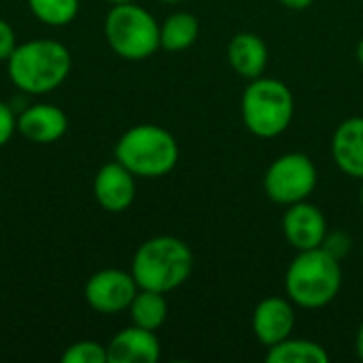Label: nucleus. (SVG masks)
I'll return each mask as SVG.
<instances>
[{
    "label": "nucleus",
    "mask_w": 363,
    "mask_h": 363,
    "mask_svg": "<svg viewBox=\"0 0 363 363\" xmlns=\"http://www.w3.org/2000/svg\"><path fill=\"white\" fill-rule=\"evenodd\" d=\"M72 57L66 45L53 38H34L17 43L6 60L11 83L30 96H45L57 89L70 74Z\"/></svg>",
    "instance_id": "f257e3e1"
},
{
    "label": "nucleus",
    "mask_w": 363,
    "mask_h": 363,
    "mask_svg": "<svg viewBox=\"0 0 363 363\" xmlns=\"http://www.w3.org/2000/svg\"><path fill=\"white\" fill-rule=\"evenodd\" d=\"M130 272L138 289L170 294L191 277L194 253L177 236H153L136 249Z\"/></svg>",
    "instance_id": "f03ea898"
},
{
    "label": "nucleus",
    "mask_w": 363,
    "mask_h": 363,
    "mask_svg": "<svg viewBox=\"0 0 363 363\" xmlns=\"http://www.w3.org/2000/svg\"><path fill=\"white\" fill-rule=\"evenodd\" d=\"M342 287L340 259L323 247L298 251L285 272V294L300 308H323L336 300Z\"/></svg>",
    "instance_id": "7ed1b4c3"
},
{
    "label": "nucleus",
    "mask_w": 363,
    "mask_h": 363,
    "mask_svg": "<svg viewBox=\"0 0 363 363\" xmlns=\"http://www.w3.org/2000/svg\"><path fill=\"white\" fill-rule=\"evenodd\" d=\"M115 160L134 177L160 179L174 170L179 162V143L162 125L138 123L119 136L115 145Z\"/></svg>",
    "instance_id": "20e7f679"
},
{
    "label": "nucleus",
    "mask_w": 363,
    "mask_h": 363,
    "mask_svg": "<svg viewBox=\"0 0 363 363\" xmlns=\"http://www.w3.org/2000/svg\"><path fill=\"white\" fill-rule=\"evenodd\" d=\"M240 111L242 121L253 136L277 138L294 121L296 98L283 81L262 74L249 81L242 94Z\"/></svg>",
    "instance_id": "39448f33"
},
{
    "label": "nucleus",
    "mask_w": 363,
    "mask_h": 363,
    "mask_svg": "<svg viewBox=\"0 0 363 363\" xmlns=\"http://www.w3.org/2000/svg\"><path fill=\"white\" fill-rule=\"evenodd\" d=\"M108 47L128 62H143L160 49L157 19L136 2L113 4L104 19Z\"/></svg>",
    "instance_id": "423d86ee"
},
{
    "label": "nucleus",
    "mask_w": 363,
    "mask_h": 363,
    "mask_svg": "<svg viewBox=\"0 0 363 363\" xmlns=\"http://www.w3.org/2000/svg\"><path fill=\"white\" fill-rule=\"evenodd\" d=\"M317 166L306 153H285L277 157L264 174L266 196L283 206L308 200L317 187Z\"/></svg>",
    "instance_id": "0eeeda50"
},
{
    "label": "nucleus",
    "mask_w": 363,
    "mask_h": 363,
    "mask_svg": "<svg viewBox=\"0 0 363 363\" xmlns=\"http://www.w3.org/2000/svg\"><path fill=\"white\" fill-rule=\"evenodd\" d=\"M136 294L138 285L132 272L117 268H104L94 272L83 289L85 302L100 315H117L128 311Z\"/></svg>",
    "instance_id": "6e6552de"
},
{
    "label": "nucleus",
    "mask_w": 363,
    "mask_h": 363,
    "mask_svg": "<svg viewBox=\"0 0 363 363\" xmlns=\"http://www.w3.org/2000/svg\"><path fill=\"white\" fill-rule=\"evenodd\" d=\"M328 232V221L319 206L311 204L308 200L287 206L283 215V234L296 251L323 247Z\"/></svg>",
    "instance_id": "1a4fd4ad"
},
{
    "label": "nucleus",
    "mask_w": 363,
    "mask_h": 363,
    "mask_svg": "<svg viewBox=\"0 0 363 363\" xmlns=\"http://www.w3.org/2000/svg\"><path fill=\"white\" fill-rule=\"evenodd\" d=\"M251 328L255 338L264 347H274L283 342L285 338L291 336L296 328L294 302L289 298H279V296L264 298L253 311Z\"/></svg>",
    "instance_id": "9d476101"
},
{
    "label": "nucleus",
    "mask_w": 363,
    "mask_h": 363,
    "mask_svg": "<svg viewBox=\"0 0 363 363\" xmlns=\"http://www.w3.org/2000/svg\"><path fill=\"white\" fill-rule=\"evenodd\" d=\"M94 198L104 211L123 213L134 204L136 177L121 162H108L94 177Z\"/></svg>",
    "instance_id": "9b49d317"
},
{
    "label": "nucleus",
    "mask_w": 363,
    "mask_h": 363,
    "mask_svg": "<svg viewBox=\"0 0 363 363\" xmlns=\"http://www.w3.org/2000/svg\"><path fill=\"white\" fill-rule=\"evenodd\" d=\"M68 130L66 113L49 102H36L26 106L17 115V132L36 145L57 143Z\"/></svg>",
    "instance_id": "f8f14e48"
},
{
    "label": "nucleus",
    "mask_w": 363,
    "mask_h": 363,
    "mask_svg": "<svg viewBox=\"0 0 363 363\" xmlns=\"http://www.w3.org/2000/svg\"><path fill=\"white\" fill-rule=\"evenodd\" d=\"M162 355L155 332L132 325L121 330L106 345L108 363H155Z\"/></svg>",
    "instance_id": "ddd939ff"
},
{
    "label": "nucleus",
    "mask_w": 363,
    "mask_h": 363,
    "mask_svg": "<svg viewBox=\"0 0 363 363\" xmlns=\"http://www.w3.org/2000/svg\"><path fill=\"white\" fill-rule=\"evenodd\" d=\"M228 62L232 70L247 81L262 77L268 68L266 40L255 32L234 34L232 40L228 43Z\"/></svg>",
    "instance_id": "4468645a"
},
{
    "label": "nucleus",
    "mask_w": 363,
    "mask_h": 363,
    "mask_svg": "<svg viewBox=\"0 0 363 363\" xmlns=\"http://www.w3.org/2000/svg\"><path fill=\"white\" fill-rule=\"evenodd\" d=\"M332 155L345 174L363 181V117H349L336 128Z\"/></svg>",
    "instance_id": "2eb2a0df"
},
{
    "label": "nucleus",
    "mask_w": 363,
    "mask_h": 363,
    "mask_svg": "<svg viewBox=\"0 0 363 363\" xmlns=\"http://www.w3.org/2000/svg\"><path fill=\"white\" fill-rule=\"evenodd\" d=\"M200 34V21L194 13L177 11L160 23V47L166 51H185L194 47Z\"/></svg>",
    "instance_id": "dca6fc26"
},
{
    "label": "nucleus",
    "mask_w": 363,
    "mask_h": 363,
    "mask_svg": "<svg viewBox=\"0 0 363 363\" xmlns=\"http://www.w3.org/2000/svg\"><path fill=\"white\" fill-rule=\"evenodd\" d=\"M268 363H328L330 353L315 340L306 338H285L283 342L268 347Z\"/></svg>",
    "instance_id": "f3484780"
},
{
    "label": "nucleus",
    "mask_w": 363,
    "mask_h": 363,
    "mask_svg": "<svg viewBox=\"0 0 363 363\" xmlns=\"http://www.w3.org/2000/svg\"><path fill=\"white\" fill-rule=\"evenodd\" d=\"M166 294L160 291H151V289H138V294L134 296L128 313L134 325L157 332L166 319H168V302L164 298Z\"/></svg>",
    "instance_id": "a211bd4d"
},
{
    "label": "nucleus",
    "mask_w": 363,
    "mask_h": 363,
    "mask_svg": "<svg viewBox=\"0 0 363 363\" xmlns=\"http://www.w3.org/2000/svg\"><path fill=\"white\" fill-rule=\"evenodd\" d=\"M28 9L38 21L62 28L79 15V0H28Z\"/></svg>",
    "instance_id": "6ab92c4d"
},
{
    "label": "nucleus",
    "mask_w": 363,
    "mask_h": 363,
    "mask_svg": "<svg viewBox=\"0 0 363 363\" xmlns=\"http://www.w3.org/2000/svg\"><path fill=\"white\" fill-rule=\"evenodd\" d=\"M64 363H108L106 357V347L96 342V340H79L74 345H70L64 355Z\"/></svg>",
    "instance_id": "aec40b11"
},
{
    "label": "nucleus",
    "mask_w": 363,
    "mask_h": 363,
    "mask_svg": "<svg viewBox=\"0 0 363 363\" xmlns=\"http://www.w3.org/2000/svg\"><path fill=\"white\" fill-rule=\"evenodd\" d=\"M323 249L328 253H332L334 257L342 259L351 251V238L342 232H328V236L323 240Z\"/></svg>",
    "instance_id": "412c9836"
},
{
    "label": "nucleus",
    "mask_w": 363,
    "mask_h": 363,
    "mask_svg": "<svg viewBox=\"0 0 363 363\" xmlns=\"http://www.w3.org/2000/svg\"><path fill=\"white\" fill-rule=\"evenodd\" d=\"M15 130H17V117L13 108L0 100V147H4L13 138Z\"/></svg>",
    "instance_id": "4be33fe9"
},
{
    "label": "nucleus",
    "mask_w": 363,
    "mask_h": 363,
    "mask_svg": "<svg viewBox=\"0 0 363 363\" xmlns=\"http://www.w3.org/2000/svg\"><path fill=\"white\" fill-rule=\"evenodd\" d=\"M17 47V34L13 26L0 17V62H6Z\"/></svg>",
    "instance_id": "5701e85b"
},
{
    "label": "nucleus",
    "mask_w": 363,
    "mask_h": 363,
    "mask_svg": "<svg viewBox=\"0 0 363 363\" xmlns=\"http://www.w3.org/2000/svg\"><path fill=\"white\" fill-rule=\"evenodd\" d=\"M283 6L291 9V11H306L308 6H313L315 0H279Z\"/></svg>",
    "instance_id": "b1692460"
},
{
    "label": "nucleus",
    "mask_w": 363,
    "mask_h": 363,
    "mask_svg": "<svg viewBox=\"0 0 363 363\" xmlns=\"http://www.w3.org/2000/svg\"><path fill=\"white\" fill-rule=\"evenodd\" d=\"M355 351H357V357L363 362V323L357 330V338H355Z\"/></svg>",
    "instance_id": "393cba45"
},
{
    "label": "nucleus",
    "mask_w": 363,
    "mask_h": 363,
    "mask_svg": "<svg viewBox=\"0 0 363 363\" xmlns=\"http://www.w3.org/2000/svg\"><path fill=\"white\" fill-rule=\"evenodd\" d=\"M355 55H357V62L362 64L363 68V38L357 43V49H355Z\"/></svg>",
    "instance_id": "a878e982"
},
{
    "label": "nucleus",
    "mask_w": 363,
    "mask_h": 363,
    "mask_svg": "<svg viewBox=\"0 0 363 363\" xmlns=\"http://www.w3.org/2000/svg\"><path fill=\"white\" fill-rule=\"evenodd\" d=\"M111 4H125V2H136V0H106Z\"/></svg>",
    "instance_id": "bb28decb"
},
{
    "label": "nucleus",
    "mask_w": 363,
    "mask_h": 363,
    "mask_svg": "<svg viewBox=\"0 0 363 363\" xmlns=\"http://www.w3.org/2000/svg\"><path fill=\"white\" fill-rule=\"evenodd\" d=\"M160 2H168V4H177V2H185V0H160Z\"/></svg>",
    "instance_id": "cd10ccee"
},
{
    "label": "nucleus",
    "mask_w": 363,
    "mask_h": 363,
    "mask_svg": "<svg viewBox=\"0 0 363 363\" xmlns=\"http://www.w3.org/2000/svg\"><path fill=\"white\" fill-rule=\"evenodd\" d=\"M359 200H362V206H363V185H362V191H359Z\"/></svg>",
    "instance_id": "c85d7f7f"
},
{
    "label": "nucleus",
    "mask_w": 363,
    "mask_h": 363,
    "mask_svg": "<svg viewBox=\"0 0 363 363\" xmlns=\"http://www.w3.org/2000/svg\"><path fill=\"white\" fill-rule=\"evenodd\" d=\"M0 187H2V181H0Z\"/></svg>",
    "instance_id": "c756f323"
}]
</instances>
